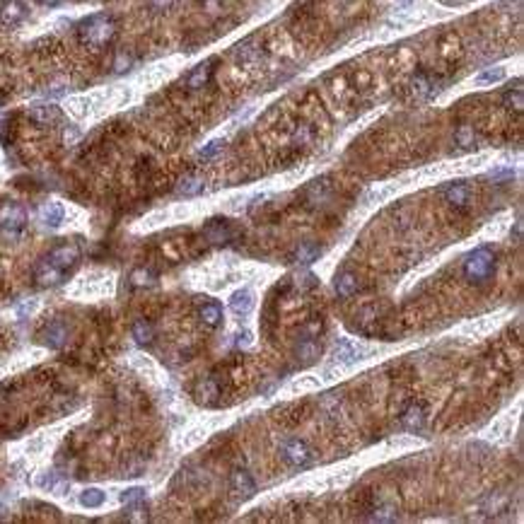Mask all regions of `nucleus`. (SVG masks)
<instances>
[{"mask_svg":"<svg viewBox=\"0 0 524 524\" xmlns=\"http://www.w3.org/2000/svg\"><path fill=\"white\" fill-rule=\"evenodd\" d=\"M80 261V246L75 242H66L58 244L49 251L34 268V280L39 283L41 287H51L58 285V283L66 280V275L78 266Z\"/></svg>","mask_w":524,"mask_h":524,"instance_id":"f257e3e1","label":"nucleus"},{"mask_svg":"<svg viewBox=\"0 0 524 524\" xmlns=\"http://www.w3.org/2000/svg\"><path fill=\"white\" fill-rule=\"evenodd\" d=\"M116 34V22L111 20L109 15L99 13V15H90L78 25V37L85 46L90 49H102L107 46Z\"/></svg>","mask_w":524,"mask_h":524,"instance_id":"f03ea898","label":"nucleus"},{"mask_svg":"<svg viewBox=\"0 0 524 524\" xmlns=\"http://www.w3.org/2000/svg\"><path fill=\"white\" fill-rule=\"evenodd\" d=\"M496 273V254L488 246H479L464 258V278L471 285H484Z\"/></svg>","mask_w":524,"mask_h":524,"instance_id":"7ed1b4c3","label":"nucleus"},{"mask_svg":"<svg viewBox=\"0 0 524 524\" xmlns=\"http://www.w3.org/2000/svg\"><path fill=\"white\" fill-rule=\"evenodd\" d=\"M278 455L287 467H295V469L307 467V464L312 462V452H309L307 443H302V440H297V438L285 440V443L280 445Z\"/></svg>","mask_w":524,"mask_h":524,"instance_id":"20e7f679","label":"nucleus"},{"mask_svg":"<svg viewBox=\"0 0 524 524\" xmlns=\"http://www.w3.org/2000/svg\"><path fill=\"white\" fill-rule=\"evenodd\" d=\"M27 225V210L20 203H5L0 208V229L5 234H20Z\"/></svg>","mask_w":524,"mask_h":524,"instance_id":"39448f33","label":"nucleus"},{"mask_svg":"<svg viewBox=\"0 0 524 524\" xmlns=\"http://www.w3.org/2000/svg\"><path fill=\"white\" fill-rule=\"evenodd\" d=\"M443 196H445V201L457 210H467L471 201H474V191H471V186L467 181H455V184H450L443 191Z\"/></svg>","mask_w":524,"mask_h":524,"instance_id":"423d86ee","label":"nucleus"},{"mask_svg":"<svg viewBox=\"0 0 524 524\" xmlns=\"http://www.w3.org/2000/svg\"><path fill=\"white\" fill-rule=\"evenodd\" d=\"M39 341L44 346H49V348H61V346H66V341H68V326L61 319L49 321L39 331Z\"/></svg>","mask_w":524,"mask_h":524,"instance_id":"0eeeda50","label":"nucleus"},{"mask_svg":"<svg viewBox=\"0 0 524 524\" xmlns=\"http://www.w3.org/2000/svg\"><path fill=\"white\" fill-rule=\"evenodd\" d=\"M368 353V348H363V346L353 343L348 338H341L336 343V348H334V363L336 365H351V363H358L363 360V355Z\"/></svg>","mask_w":524,"mask_h":524,"instance_id":"6e6552de","label":"nucleus"},{"mask_svg":"<svg viewBox=\"0 0 524 524\" xmlns=\"http://www.w3.org/2000/svg\"><path fill=\"white\" fill-rule=\"evenodd\" d=\"M27 20V8L20 0H5L3 8H0V22L5 27H17Z\"/></svg>","mask_w":524,"mask_h":524,"instance_id":"1a4fd4ad","label":"nucleus"},{"mask_svg":"<svg viewBox=\"0 0 524 524\" xmlns=\"http://www.w3.org/2000/svg\"><path fill=\"white\" fill-rule=\"evenodd\" d=\"M213 70H215V58L203 61L201 66H196L191 73L186 75V87L188 90H203V87L210 82V78H213Z\"/></svg>","mask_w":524,"mask_h":524,"instance_id":"9d476101","label":"nucleus"},{"mask_svg":"<svg viewBox=\"0 0 524 524\" xmlns=\"http://www.w3.org/2000/svg\"><path fill=\"white\" fill-rule=\"evenodd\" d=\"M229 488H232V493L237 498H251L256 493V484L254 479H251L249 471L244 469H237L232 471V479H229Z\"/></svg>","mask_w":524,"mask_h":524,"instance_id":"9b49d317","label":"nucleus"},{"mask_svg":"<svg viewBox=\"0 0 524 524\" xmlns=\"http://www.w3.org/2000/svg\"><path fill=\"white\" fill-rule=\"evenodd\" d=\"M29 119L34 123H41V126H54V123L61 121V109L54 107V104H37V107L29 109Z\"/></svg>","mask_w":524,"mask_h":524,"instance_id":"f8f14e48","label":"nucleus"},{"mask_svg":"<svg viewBox=\"0 0 524 524\" xmlns=\"http://www.w3.org/2000/svg\"><path fill=\"white\" fill-rule=\"evenodd\" d=\"M411 92H414L416 99H428L438 92V80L428 73H418L414 80H411Z\"/></svg>","mask_w":524,"mask_h":524,"instance_id":"ddd939ff","label":"nucleus"},{"mask_svg":"<svg viewBox=\"0 0 524 524\" xmlns=\"http://www.w3.org/2000/svg\"><path fill=\"white\" fill-rule=\"evenodd\" d=\"M329 193H331V184H329L326 179H317L304 188V201H307V205L314 208V205H321L324 201H326Z\"/></svg>","mask_w":524,"mask_h":524,"instance_id":"4468645a","label":"nucleus"},{"mask_svg":"<svg viewBox=\"0 0 524 524\" xmlns=\"http://www.w3.org/2000/svg\"><path fill=\"white\" fill-rule=\"evenodd\" d=\"M401 426L414 433L423 431V426H426V409L421 404H411L401 414Z\"/></svg>","mask_w":524,"mask_h":524,"instance_id":"2eb2a0df","label":"nucleus"},{"mask_svg":"<svg viewBox=\"0 0 524 524\" xmlns=\"http://www.w3.org/2000/svg\"><path fill=\"white\" fill-rule=\"evenodd\" d=\"M254 304H256L254 292L246 290V287H244V290H237L232 297H229V309H232L237 317H246L251 309H254Z\"/></svg>","mask_w":524,"mask_h":524,"instance_id":"dca6fc26","label":"nucleus"},{"mask_svg":"<svg viewBox=\"0 0 524 524\" xmlns=\"http://www.w3.org/2000/svg\"><path fill=\"white\" fill-rule=\"evenodd\" d=\"M198 319H201V324L203 326H208V329H217V326H222V307L217 302H205L201 309H198Z\"/></svg>","mask_w":524,"mask_h":524,"instance_id":"f3484780","label":"nucleus"},{"mask_svg":"<svg viewBox=\"0 0 524 524\" xmlns=\"http://www.w3.org/2000/svg\"><path fill=\"white\" fill-rule=\"evenodd\" d=\"M203 188H205L203 176L188 174L179 181V184H176V193L184 196V198H193V196H198V193H203Z\"/></svg>","mask_w":524,"mask_h":524,"instance_id":"a211bd4d","label":"nucleus"},{"mask_svg":"<svg viewBox=\"0 0 524 524\" xmlns=\"http://www.w3.org/2000/svg\"><path fill=\"white\" fill-rule=\"evenodd\" d=\"M510 505V496L508 493H491V496H486L481 500V510L486 512V515H500V512H505Z\"/></svg>","mask_w":524,"mask_h":524,"instance_id":"6ab92c4d","label":"nucleus"},{"mask_svg":"<svg viewBox=\"0 0 524 524\" xmlns=\"http://www.w3.org/2000/svg\"><path fill=\"white\" fill-rule=\"evenodd\" d=\"M334 287H336V292L341 297H353L358 292V275L351 273V270H343V273L336 275Z\"/></svg>","mask_w":524,"mask_h":524,"instance_id":"aec40b11","label":"nucleus"},{"mask_svg":"<svg viewBox=\"0 0 524 524\" xmlns=\"http://www.w3.org/2000/svg\"><path fill=\"white\" fill-rule=\"evenodd\" d=\"M503 107L508 111H515V114H522L524 111V92H522V82H517L515 87L503 92Z\"/></svg>","mask_w":524,"mask_h":524,"instance_id":"412c9836","label":"nucleus"},{"mask_svg":"<svg viewBox=\"0 0 524 524\" xmlns=\"http://www.w3.org/2000/svg\"><path fill=\"white\" fill-rule=\"evenodd\" d=\"M39 217L46 227H58L66 217V210H63L61 203H46L44 208L39 210Z\"/></svg>","mask_w":524,"mask_h":524,"instance_id":"4be33fe9","label":"nucleus"},{"mask_svg":"<svg viewBox=\"0 0 524 524\" xmlns=\"http://www.w3.org/2000/svg\"><path fill=\"white\" fill-rule=\"evenodd\" d=\"M319 256H321L319 244L304 242V244H300L297 249H295V254H292V261H295V263H302V266H307V263H314Z\"/></svg>","mask_w":524,"mask_h":524,"instance_id":"5701e85b","label":"nucleus"},{"mask_svg":"<svg viewBox=\"0 0 524 524\" xmlns=\"http://www.w3.org/2000/svg\"><path fill=\"white\" fill-rule=\"evenodd\" d=\"M319 353H321V348H319V343H317L314 338H304V341H300V346L295 348L297 360H300V363H304V365L314 363L317 358H319Z\"/></svg>","mask_w":524,"mask_h":524,"instance_id":"b1692460","label":"nucleus"},{"mask_svg":"<svg viewBox=\"0 0 524 524\" xmlns=\"http://www.w3.org/2000/svg\"><path fill=\"white\" fill-rule=\"evenodd\" d=\"M203 234L210 239L213 244H222L229 239V227L225 220H210V225L203 229Z\"/></svg>","mask_w":524,"mask_h":524,"instance_id":"393cba45","label":"nucleus"},{"mask_svg":"<svg viewBox=\"0 0 524 524\" xmlns=\"http://www.w3.org/2000/svg\"><path fill=\"white\" fill-rule=\"evenodd\" d=\"M131 334H133L135 343L148 346V343H152V338H155V326H152L150 321H145V319H138V321L133 324Z\"/></svg>","mask_w":524,"mask_h":524,"instance_id":"a878e982","label":"nucleus"},{"mask_svg":"<svg viewBox=\"0 0 524 524\" xmlns=\"http://www.w3.org/2000/svg\"><path fill=\"white\" fill-rule=\"evenodd\" d=\"M196 397H198V401H203V404H213L215 399L220 397V387H217L215 380H203L196 389Z\"/></svg>","mask_w":524,"mask_h":524,"instance_id":"bb28decb","label":"nucleus"},{"mask_svg":"<svg viewBox=\"0 0 524 524\" xmlns=\"http://www.w3.org/2000/svg\"><path fill=\"white\" fill-rule=\"evenodd\" d=\"M104 491H99V488H87V491L80 493V503L85 505V508H99V505L104 503Z\"/></svg>","mask_w":524,"mask_h":524,"instance_id":"cd10ccee","label":"nucleus"},{"mask_svg":"<svg viewBox=\"0 0 524 524\" xmlns=\"http://www.w3.org/2000/svg\"><path fill=\"white\" fill-rule=\"evenodd\" d=\"M455 140H457L459 148H464V150L474 148V143H476L474 128H471V126H459V128H457V133H455Z\"/></svg>","mask_w":524,"mask_h":524,"instance_id":"c85d7f7f","label":"nucleus"},{"mask_svg":"<svg viewBox=\"0 0 524 524\" xmlns=\"http://www.w3.org/2000/svg\"><path fill=\"white\" fill-rule=\"evenodd\" d=\"M222 148H225V140H210L208 145H203V148L198 150V157H201V160H213L217 152H222Z\"/></svg>","mask_w":524,"mask_h":524,"instance_id":"c756f323","label":"nucleus"},{"mask_svg":"<svg viewBox=\"0 0 524 524\" xmlns=\"http://www.w3.org/2000/svg\"><path fill=\"white\" fill-rule=\"evenodd\" d=\"M505 78V70L503 68H491V70H484V73L476 78L479 85H491V82H500Z\"/></svg>","mask_w":524,"mask_h":524,"instance_id":"7c9ffc66","label":"nucleus"},{"mask_svg":"<svg viewBox=\"0 0 524 524\" xmlns=\"http://www.w3.org/2000/svg\"><path fill=\"white\" fill-rule=\"evenodd\" d=\"M140 500H145V488H128L121 496V503H126V505H138Z\"/></svg>","mask_w":524,"mask_h":524,"instance_id":"2f4dec72","label":"nucleus"},{"mask_svg":"<svg viewBox=\"0 0 524 524\" xmlns=\"http://www.w3.org/2000/svg\"><path fill=\"white\" fill-rule=\"evenodd\" d=\"M131 280H133V285H152L155 283V273L152 270H145V268H140V270H135V273L131 275Z\"/></svg>","mask_w":524,"mask_h":524,"instance_id":"473e14b6","label":"nucleus"},{"mask_svg":"<svg viewBox=\"0 0 524 524\" xmlns=\"http://www.w3.org/2000/svg\"><path fill=\"white\" fill-rule=\"evenodd\" d=\"M131 56H119V58H116V66H114V70H116V73H123V70H128V68H131Z\"/></svg>","mask_w":524,"mask_h":524,"instance_id":"72a5a7b5","label":"nucleus"},{"mask_svg":"<svg viewBox=\"0 0 524 524\" xmlns=\"http://www.w3.org/2000/svg\"><path fill=\"white\" fill-rule=\"evenodd\" d=\"M176 3H179V0H150L152 10H169V8H174Z\"/></svg>","mask_w":524,"mask_h":524,"instance_id":"f704fd0d","label":"nucleus"},{"mask_svg":"<svg viewBox=\"0 0 524 524\" xmlns=\"http://www.w3.org/2000/svg\"><path fill=\"white\" fill-rule=\"evenodd\" d=\"M512 176H515V172H512V169H498V172H491V179H496V181L512 179Z\"/></svg>","mask_w":524,"mask_h":524,"instance_id":"c9c22d12","label":"nucleus"},{"mask_svg":"<svg viewBox=\"0 0 524 524\" xmlns=\"http://www.w3.org/2000/svg\"><path fill=\"white\" fill-rule=\"evenodd\" d=\"M515 237L522 239V220H517V225H515Z\"/></svg>","mask_w":524,"mask_h":524,"instance_id":"e433bc0d","label":"nucleus"},{"mask_svg":"<svg viewBox=\"0 0 524 524\" xmlns=\"http://www.w3.org/2000/svg\"><path fill=\"white\" fill-rule=\"evenodd\" d=\"M44 5H49V8H56V5H61L63 0H41Z\"/></svg>","mask_w":524,"mask_h":524,"instance_id":"4c0bfd02","label":"nucleus"},{"mask_svg":"<svg viewBox=\"0 0 524 524\" xmlns=\"http://www.w3.org/2000/svg\"><path fill=\"white\" fill-rule=\"evenodd\" d=\"M438 3H443V5H459L462 0H438Z\"/></svg>","mask_w":524,"mask_h":524,"instance_id":"58836bf2","label":"nucleus"},{"mask_svg":"<svg viewBox=\"0 0 524 524\" xmlns=\"http://www.w3.org/2000/svg\"><path fill=\"white\" fill-rule=\"evenodd\" d=\"M411 3H416V0H401V5H411Z\"/></svg>","mask_w":524,"mask_h":524,"instance_id":"ea45409f","label":"nucleus"},{"mask_svg":"<svg viewBox=\"0 0 524 524\" xmlns=\"http://www.w3.org/2000/svg\"><path fill=\"white\" fill-rule=\"evenodd\" d=\"M500 3H512V0H500ZM515 3H522V0H515Z\"/></svg>","mask_w":524,"mask_h":524,"instance_id":"a19ab883","label":"nucleus"}]
</instances>
